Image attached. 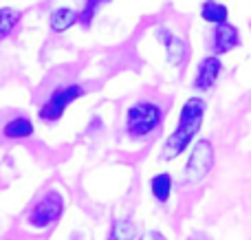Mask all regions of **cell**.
<instances>
[{"instance_id": "cell-1", "label": "cell", "mask_w": 251, "mask_h": 240, "mask_svg": "<svg viewBox=\"0 0 251 240\" xmlns=\"http://www.w3.org/2000/svg\"><path fill=\"white\" fill-rule=\"evenodd\" d=\"M203 115H205V101L199 97H192L185 101L178 117V126L176 130L170 135V139L165 141L163 148V159H176L183 150L190 145V141L196 137V132L201 130L203 123Z\"/></svg>"}, {"instance_id": "cell-2", "label": "cell", "mask_w": 251, "mask_h": 240, "mask_svg": "<svg viewBox=\"0 0 251 240\" xmlns=\"http://www.w3.org/2000/svg\"><path fill=\"white\" fill-rule=\"evenodd\" d=\"M159 123H161V108L156 104H150V101H139V104H134L132 108L128 110V117H126L128 135L134 137V139L148 137Z\"/></svg>"}, {"instance_id": "cell-3", "label": "cell", "mask_w": 251, "mask_h": 240, "mask_svg": "<svg viewBox=\"0 0 251 240\" xmlns=\"http://www.w3.org/2000/svg\"><path fill=\"white\" fill-rule=\"evenodd\" d=\"M64 212V198L57 192H47L33 207H31L29 216H26V223L35 229H44L51 223H55L57 218Z\"/></svg>"}, {"instance_id": "cell-4", "label": "cell", "mask_w": 251, "mask_h": 240, "mask_svg": "<svg viewBox=\"0 0 251 240\" xmlns=\"http://www.w3.org/2000/svg\"><path fill=\"white\" fill-rule=\"evenodd\" d=\"M82 95H84V88L77 86V84L57 88V91H53L51 97L42 104V108L38 110V117L42 119V121H57V119L64 115V110L69 108V104H73V101Z\"/></svg>"}, {"instance_id": "cell-5", "label": "cell", "mask_w": 251, "mask_h": 240, "mask_svg": "<svg viewBox=\"0 0 251 240\" xmlns=\"http://www.w3.org/2000/svg\"><path fill=\"white\" fill-rule=\"evenodd\" d=\"M214 166V148L209 141H199L192 150V157L185 166V181L190 183H199L207 176V172Z\"/></svg>"}, {"instance_id": "cell-6", "label": "cell", "mask_w": 251, "mask_h": 240, "mask_svg": "<svg viewBox=\"0 0 251 240\" xmlns=\"http://www.w3.org/2000/svg\"><path fill=\"white\" fill-rule=\"evenodd\" d=\"M221 60L218 57H205L199 64V71H196V79H194V88L199 91H209V88L216 84L218 75H221Z\"/></svg>"}, {"instance_id": "cell-7", "label": "cell", "mask_w": 251, "mask_h": 240, "mask_svg": "<svg viewBox=\"0 0 251 240\" xmlns=\"http://www.w3.org/2000/svg\"><path fill=\"white\" fill-rule=\"evenodd\" d=\"M238 31L229 24V22H223V24H216V33H214V51L221 55V53L231 51L234 47H238Z\"/></svg>"}, {"instance_id": "cell-8", "label": "cell", "mask_w": 251, "mask_h": 240, "mask_svg": "<svg viewBox=\"0 0 251 240\" xmlns=\"http://www.w3.org/2000/svg\"><path fill=\"white\" fill-rule=\"evenodd\" d=\"M79 22V13L73 11V9H66V7H60L51 13V29L62 33V31L71 29V26Z\"/></svg>"}, {"instance_id": "cell-9", "label": "cell", "mask_w": 251, "mask_h": 240, "mask_svg": "<svg viewBox=\"0 0 251 240\" xmlns=\"http://www.w3.org/2000/svg\"><path fill=\"white\" fill-rule=\"evenodd\" d=\"M2 132H4V137H9V139H25V137L33 135V123H31L26 117H16V119L4 123Z\"/></svg>"}, {"instance_id": "cell-10", "label": "cell", "mask_w": 251, "mask_h": 240, "mask_svg": "<svg viewBox=\"0 0 251 240\" xmlns=\"http://www.w3.org/2000/svg\"><path fill=\"white\" fill-rule=\"evenodd\" d=\"M201 16L205 22H212V24H223L227 22V7L216 0H207V2L201 7Z\"/></svg>"}, {"instance_id": "cell-11", "label": "cell", "mask_w": 251, "mask_h": 240, "mask_svg": "<svg viewBox=\"0 0 251 240\" xmlns=\"http://www.w3.org/2000/svg\"><path fill=\"white\" fill-rule=\"evenodd\" d=\"M18 20H20V11H16L11 7H0V42L11 35Z\"/></svg>"}, {"instance_id": "cell-12", "label": "cell", "mask_w": 251, "mask_h": 240, "mask_svg": "<svg viewBox=\"0 0 251 240\" xmlns=\"http://www.w3.org/2000/svg\"><path fill=\"white\" fill-rule=\"evenodd\" d=\"M152 196L159 203H165L170 198V192H172V176L170 174H156L150 183Z\"/></svg>"}, {"instance_id": "cell-13", "label": "cell", "mask_w": 251, "mask_h": 240, "mask_svg": "<svg viewBox=\"0 0 251 240\" xmlns=\"http://www.w3.org/2000/svg\"><path fill=\"white\" fill-rule=\"evenodd\" d=\"M134 236H137V227H134L132 220L119 218V220H115L108 240H134Z\"/></svg>"}, {"instance_id": "cell-14", "label": "cell", "mask_w": 251, "mask_h": 240, "mask_svg": "<svg viewBox=\"0 0 251 240\" xmlns=\"http://www.w3.org/2000/svg\"><path fill=\"white\" fill-rule=\"evenodd\" d=\"M104 2H110V0H86L84 11L79 13V22H82L84 26H91V22H93V18H95L97 9H100Z\"/></svg>"}, {"instance_id": "cell-15", "label": "cell", "mask_w": 251, "mask_h": 240, "mask_svg": "<svg viewBox=\"0 0 251 240\" xmlns=\"http://www.w3.org/2000/svg\"><path fill=\"white\" fill-rule=\"evenodd\" d=\"M165 48H168V57L172 64H178V62L183 60V53H185V44H183L181 38H172L168 44H165Z\"/></svg>"}, {"instance_id": "cell-16", "label": "cell", "mask_w": 251, "mask_h": 240, "mask_svg": "<svg viewBox=\"0 0 251 240\" xmlns=\"http://www.w3.org/2000/svg\"><path fill=\"white\" fill-rule=\"evenodd\" d=\"M141 240H165L163 234H159V232H148V234H143Z\"/></svg>"}]
</instances>
